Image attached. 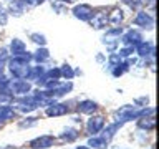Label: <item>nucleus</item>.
Here are the masks:
<instances>
[{"instance_id": "obj_1", "label": "nucleus", "mask_w": 159, "mask_h": 149, "mask_svg": "<svg viewBox=\"0 0 159 149\" xmlns=\"http://www.w3.org/2000/svg\"><path fill=\"white\" fill-rule=\"evenodd\" d=\"M5 88L10 89V93L15 94H27L30 89H32V84H30L27 79H15V81H8L5 84Z\"/></svg>"}, {"instance_id": "obj_2", "label": "nucleus", "mask_w": 159, "mask_h": 149, "mask_svg": "<svg viewBox=\"0 0 159 149\" xmlns=\"http://www.w3.org/2000/svg\"><path fill=\"white\" fill-rule=\"evenodd\" d=\"M40 106L38 101L35 99L33 96H28V98H22V99H18L17 103H15V108L18 109V111H22V113H30V111H35Z\"/></svg>"}, {"instance_id": "obj_3", "label": "nucleus", "mask_w": 159, "mask_h": 149, "mask_svg": "<svg viewBox=\"0 0 159 149\" xmlns=\"http://www.w3.org/2000/svg\"><path fill=\"white\" fill-rule=\"evenodd\" d=\"M134 25H139V27H143V28L151 30L154 27V18L146 12H139L136 15V18H134Z\"/></svg>"}, {"instance_id": "obj_4", "label": "nucleus", "mask_w": 159, "mask_h": 149, "mask_svg": "<svg viewBox=\"0 0 159 149\" xmlns=\"http://www.w3.org/2000/svg\"><path fill=\"white\" fill-rule=\"evenodd\" d=\"M55 142V138L53 136H40L37 139H33L32 142H30V146H32L33 149H47V147H52Z\"/></svg>"}, {"instance_id": "obj_5", "label": "nucleus", "mask_w": 159, "mask_h": 149, "mask_svg": "<svg viewBox=\"0 0 159 149\" xmlns=\"http://www.w3.org/2000/svg\"><path fill=\"white\" fill-rule=\"evenodd\" d=\"M103 126H104V118L103 116H94V118L89 119L88 124H86L89 134H98L103 129Z\"/></svg>"}, {"instance_id": "obj_6", "label": "nucleus", "mask_w": 159, "mask_h": 149, "mask_svg": "<svg viewBox=\"0 0 159 149\" xmlns=\"http://www.w3.org/2000/svg\"><path fill=\"white\" fill-rule=\"evenodd\" d=\"M73 13H75V17L80 18V20H88L93 15V8L86 3H81V5H76V7L73 8Z\"/></svg>"}, {"instance_id": "obj_7", "label": "nucleus", "mask_w": 159, "mask_h": 149, "mask_svg": "<svg viewBox=\"0 0 159 149\" xmlns=\"http://www.w3.org/2000/svg\"><path fill=\"white\" fill-rule=\"evenodd\" d=\"M88 20H89V23H91L93 28H103V27H106V23H108V15L104 12H98V13H93Z\"/></svg>"}, {"instance_id": "obj_8", "label": "nucleus", "mask_w": 159, "mask_h": 149, "mask_svg": "<svg viewBox=\"0 0 159 149\" xmlns=\"http://www.w3.org/2000/svg\"><path fill=\"white\" fill-rule=\"evenodd\" d=\"M68 113V106L61 103H52L47 108V116H63Z\"/></svg>"}, {"instance_id": "obj_9", "label": "nucleus", "mask_w": 159, "mask_h": 149, "mask_svg": "<svg viewBox=\"0 0 159 149\" xmlns=\"http://www.w3.org/2000/svg\"><path fill=\"white\" fill-rule=\"evenodd\" d=\"M141 40H143V38H141V33L136 32V30H129V32L123 37L121 42L126 45V47H136V45L141 42Z\"/></svg>"}, {"instance_id": "obj_10", "label": "nucleus", "mask_w": 159, "mask_h": 149, "mask_svg": "<svg viewBox=\"0 0 159 149\" xmlns=\"http://www.w3.org/2000/svg\"><path fill=\"white\" fill-rule=\"evenodd\" d=\"M138 126L141 129H146V131H152L154 126H156V119H154V113L151 114H144V116L139 118Z\"/></svg>"}, {"instance_id": "obj_11", "label": "nucleus", "mask_w": 159, "mask_h": 149, "mask_svg": "<svg viewBox=\"0 0 159 149\" xmlns=\"http://www.w3.org/2000/svg\"><path fill=\"white\" fill-rule=\"evenodd\" d=\"M136 52L139 53V56H149L154 55V47L151 42H139L136 45Z\"/></svg>"}, {"instance_id": "obj_12", "label": "nucleus", "mask_w": 159, "mask_h": 149, "mask_svg": "<svg viewBox=\"0 0 159 149\" xmlns=\"http://www.w3.org/2000/svg\"><path fill=\"white\" fill-rule=\"evenodd\" d=\"M10 50H12L13 56H20V55L25 53V43L18 38H13L12 43H10Z\"/></svg>"}, {"instance_id": "obj_13", "label": "nucleus", "mask_w": 159, "mask_h": 149, "mask_svg": "<svg viewBox=\"0 0 159 149\" xmlns=\"http://www.w3.org/2000/svg\"><path fill=\"white\" fill-rule=\"evenodd\" d=\"M96 109H98V104L94 101H91V99H84V101L80 103V111L84 113V114H91V113L96 111Z\"/></svg>"}, {"instance_id": "obj_14", "label": "nucleus", "mask_w": 159, "mask_h": 149, "mask_svg": "<svg viewBox=\"0 0 159 149\" xmlns=\"http://www.w3.org/2000/svg\"><path fill=\"white\" fill-rule=\"evenodd\" d=\"M121 121H118V123H113V124H109V126L106 128V129H104V133H103V139H104V141H109V139H111L113 136H114V134H116V131H118V129L119 128H121Z\"/></svg>"}, {"instance_id": "obj_15", "label": "nucleus", "mask_w": 159, "mask_h": 149, "mask_svg": "<svg viewBox=\"0 0 159 149\" xmlns=\"http://www.w3.org/2000/svg\"><path fill=\"white\" fill-rule=\"evenodd\" d=\"M108 22L111 23V25H114V27H118V25L123 22V12L119 8L111 10V13L108 15Z\"/></svg>"}, {"instance_id": "obj_16", "label": "nucleus", "mask_w": 159, "mask_h": 149, "mask_svg": "<svg viewBox=\"0 0 159 149\" xmlns=\"http://www.w3.org/2000/svg\"><path fill=\"white\" fill-rule=\"evenodd\" d=\"M25 3L23 0H12V2H10V12H13L15 15H22L23 13V8H25Z\"/></svg>"}, {"instance_id": "obj_17", "label": "nucleus", "mask_w": 159, "mask_h": 149, "mask_svg": "<svg viewBox=\"0 0 159 149\" xmlns=\"http://www.w3.org/2000/svg\"><path fill=\"white\" fill-rule=\"evenodd\" d=\"M12 101H13V96H12V93H10V89H7V88L0 89V106L10 104Z\"/></svg>"}, {"instance_id": "obj_18", "label": "nucleus", "mask_w": 159, "mask_h": 149, "mask_svg": "<svg viewBox=\"0 0 159 149\" xmlns=\"http://www.w3.org/2000/svg\"><path fill=\"white\" fill-rule=\"evenodd\" d=\"M88 146L94 147V149H106L108 147V141H104L103 138H91L88 141Z\"/></svg>"}, {"instance_id": "obj_19", "label": "nucleus", "mask_w": 159, "mask_h": 149, "mask_svg": "<svg viewBox=\"0 0 159 149\" xmlns=\"http://www.w3.org/2000/svg\"><path fill=\"white\" fill-rule=\"evenodd\" d=\"M70 89H71V83H65V84H61L60 83L55 89H52V94L53 96H63V94H66Z\"/></svg>"}, {"instance_id": "obj_20", "label": "nucleus", "mask_w": 159, "mask_h": 149, "mask_svg": "<svg viewBox=\"0 0 159 149\" xmlns=\"http://www.w3.org/2000/svg\"><path fill=\"white\" fill-rule=\"evenodd\" d=\"M63 139V141H75V139L78 138V133H76V129H66L65 133H61V136H60Z\"/></svg>"}, {"instance_id": "obj_21", "label": "nucleus", "mask_w": 159, "mask_h": 149, "mask_svg": "<svg viewBox=\"0 0 159 149\" xmlns=\"http://www.w3.org/2000/svg\"><path fill=\"white\" fill-rule=\"evenodd\" d=\"M37 61H45V60H48L50 58V53H48V50H45V48H40L37 50V53H35V56H33Z\"/></svg>"}, {"instance_id": "obj_22", "label": "nucleus", "mask_w": 159, "mask_h": 149, "mask_svg": "<svg viewBox=\"0 0 159 149\" xmlns=\"http://www.w3.org/2000/svg\"><path fill=\"white\" fill-rule=\"evenodd\" d=\"M60 73H61V76L68 78V79H71V78L75 76V71L71 70V66H70V65H63V66L60 68Z\"/></svg>"}, {"instance_id": "obj_23", "label": "nucleus", "mask_w": 159, "mask_h": 149, "mask_svg": "<svg viewBox=\"0 0 159 149\" xmlns=\"http://www.w3.org/2000/svg\"><path fill=\"white\" fill-rule=\"evenodd\" d=\"M126 5H129L133 10H138V8H141L144 3H146V0H123Z\"/></svg>"}, {"instance_id": "obj_24", "label": "nucleus", "mask_w": 159, "mask_h": 149, "mask_svg": "<svg viewBox=\"0 0 159 149\" xmlns=\"http://www.w3.org/2000/svg\"><path fill=\"white\" fill-rule=\"evenodd\" d=\"M126 70H128V65L126 63H119V65H116V66L113 68V74H114V76H121Z\"/></svg>"}, {"instance_id": "obj_25", "label": "nucleus", "mask_w": 159, "mask_h": 149, "mask_svg": "<svg viewBox=\"0 0 159 149\" xmlns=\"http://www.w3.org/2000/svg\"><path fill=\"white\" fill-rule=\"evenodd\" d=\"M30 38H32V40H33L35 43L42 45V47H43L45 43H47V38H45L43 35H40V33H32V35H30Z\"/></svg>"}, {"instance_id": "obj_26", "label": "nucleus", "mask_w": 159, "mask_h": 149, "mask_svg": "<svg viewBox=\"0 0 159 149\" xmlns=\"http://www.w3.org/2000/svg\"><path fill=\"white\" fill-rule=\"evenodd\" d=\"M121 63V56L119 55H116V53H113L111 56H109V65H111V68H114L116 65H119Z\"/></svg>"}, {"instance_id": "obj_27", "label": "nucleus", "mask_w": 159, "mask_h": 149, "mask_svg": "<svg viewBox=\"0 0 159 149\" xmlns=\"http://www.w3.org/2000/svg\"><path fill=\"white\" fill-rule=\"evenodd\" d=\"M37 124V118H28V121H22L20 123V128H30Z\"/></svg>"}, {"instance_id": "obj_28", "label": "nucleus", "mask_w": 159, "mask_h": 149, "mask_svg": "<svg viewBox=\"0 0 159 149\" xmlns=\"http://www.w3.org/2000/svg\"><path fill=\"white\" fill-rule=\"evenodd\" d=\"M133 50H134V47H126V48H123L118 55H119V56H124V58H126V56H129V55L133 53Z\"/></svg>"}, {"instance_id": "obj_29", "label": "nucleus", "mask_w": 159, "mask_h": 149, "mask_svg": "<svg viewBox=\"0 0 159 149\" xmlns=\"http://www.w3.org/2000/svg\"><path fill=\"white\" fill-rule=\"evenodd\" d=\"M123 33V30H121V27H116V28H113V30H109V32L106 33L108 37H119V35Z\"/></svg>"}, {"instance_id": "obj_30", "label": "nucleus", "mask_w": 159, "mask_h": 149, "mask_svg": "<svg viewBox=\"0 0 159 149\" xmlns=\"http://www.w3.org/2000/svg\"><path fill=\"white\" fill-rule=\"evenodd\" d=\"M7 20H8L7 12H5L3 7H0V25H5V23H7Z\"/></svg>"}, {"instance_id": "obj_31", "label": "nucleus", "mask_w": 159, "mask_h": 149, "mask_svg": "<svg viewBox=\"0 0 159 149\" xmlns=\"http://www.w3.org/2000/svg\"><path fill=\"white\" fill-rule=\"evenodd\" d=\"M103 42H104V45H108V48L111 50V52L116 48V45H118V42H108V40H103Z\"/></svg>"}, {"instance_id": "obj_32", "label": "nucleus", "mask_w": 159, "mask_h": 149, "mask_svg": "<svg viewBox=\"0 0 159 149\" xmlns=\"http://www.w3.org/2000/svg\"><path fill=\"white\" fill-rule=\"evenodd\" d=\"M25 3H28V5H40L43 2V0H23Z\"/></svg>"}, {"instance_id": "obj_33", "label": "nucleus", "mask_w": 159, "mask_h": 149, "mask_svg": "<svg viewBox=\"0 0 159 149\" xmlns=\"http://www.w3.org/2000/svg\"><path fill=\"white\" fill-rule=\"evenodd\" d=\"M148 103V98H139L136 99V104H146Z\"/></svg>"}, {"instance_id": "obj_34", "label": "nucleus", "mask_w": 159, "mask_h": 149, "mask_svg": "<svg viewBox=\"0 0 159 149\" xmlns=\"http://www.w3.org/2000/svg\"><path fill=\"white\" fill-rule=\"evenodd\" d=\"M76 149H89V147H86V146H78Z\"/></svg>"}, {"instance_id": "obj_35", "label": "nucleus", "mask_w": 159, "mask_h": 149, "mask_svg": "<svg viewBox=\"0 0 159 149\" xmlns=\"http://www.w3.org/2000/svg\"><path fill=\"white\" fill-rule=\"evenodd\" d=\"M63 2H75V0H63Z\"/></svg>"}, {"instance_id": "obj_36", "label": "nucleus", "mask_w": 159, "mask_h": 149, "mask_svg": "<svg viewBox=\"0 0 159 149\" xmlns=\"http://www.w3.org/2000/svg\"><path fill=\"white\" fill-rule=\"evenodd\" d=\"M151 2H152V0H151Z\"/></svg>"}]
</instances>
